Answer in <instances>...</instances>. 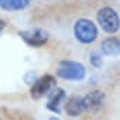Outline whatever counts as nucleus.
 <instances>
[{
    "instance_id": "nucleus-1",
    "label": "nucleus",
    "mask_w": 120,
    "mask_h": 120,
    "mask_svg": "<svg viewBox=\"0 0 120 120\" xmlns=\"http://www.w3.org/2000/svg\"><path fill=\"white\" fill-rule=\"evenodd\" d=\"M74 35L81 44H92L99 35L98 26L89 19H78L74 24Z\"/></svg>"
},
{
    "instance_id": "nucleus-2",
    "label": "nucleus",
    "mask_w": 120,
    "mask_h": 120,
    "mask_svg": "<svg viewBox=\"0 0 120 120\" xmlns=\"http://www.w3.org/2000/svg\"><path fill=\"white\" fill-rule=\"evenodd\" d=\"M56 75L65 79V81H82L86 76V68L76 61H69V59H64L59 61L56 67Z\"/></svg>"
},
{
    "instance_id": "nucleus-3",
    "label": "nucleus",
    "mask_w": 120,
    "mask_h": 120,
    "mask_svg": "<svg viewBox=\"0 0 120 120\" xmlns=\"http://www.w3.org/2000/svg\"><path fill=\"white\" fill-rule=\"evenodd\" d=\"M96 20L98 24L102 27L103 31H106L107 34H114L119 31V14L112 7H102L98 10L96 13Z\"/></svg>"
},
{
    "instance_id": "nucleus-4",
    "label": "nucleus",
    "mask_w": 120,
    "mask_h": 120,
    "mask_svg": "<svg viewBox=\"0 0 120 120\" xmlns=\"http://www.w3.org/2000/svg\"><path fill=\"white\" fill-rule=\"evenodd\" d=\"M55 86H56L55 78H54L52 75H48V74H47V75H42V76L37 78V79L33 82V85H31V88H30V95H31L33 99L38 100V99L47 96Z\"/></svg>"
},
{
    "instance_id": "nucleus-5",
    "label": "nucleus",
    "mask_w": 120,
    "mask_h": 120,
    "mask_svg": "<svg viewBox=\"0 0 120 120\" xmlns=\"http://www.w3.org/2000/svg\"><path fill=\"white\" fill-rule=\"evenodd\" d=\"M19 35L20 38L30 47H34V48H38V47H42L44 44L48 42L49 40V34L42 30V28H30V30H23V31H19Z\"/></svg>"
},
{
    "instance_id": "nucleus-6",
    "label": "nucleus",
    "mask_w": 120,
    "mask_h": 120,
    "mask_svg": "<svg viewBox=\"0 0 120 120\" xmlns=\"http://www.w3.org/2000/svg\"><path fill=\"white\" fill-rule=\"evenodd\" d=\"M105 93L100 90H92L88 95H85L82 98V103H83V110L89 112L92 114H98L103 106H105Z\"/></svg>"
},
{
    "instance_id": "nucleus-7",
    "label": "nucleus",
    "mask_w": 120,
    "mask_h": 120,
    "mask_svg": "<svg viewBox=\"0 0 120 120\" xmlns=\"http://www.w3.org/2000/svg\"><path fill=\"white\" fill-rule=\"evenodd\" d=\"M67 99V93L62 88L55 86L49 93H48V100H47V109L51 110L55 114L61 113V105Z\"/></svg>"
},
{
    "instance_id": "nucleus-8",
    "label": "nucleus",
    "mask_w": 120,
    "mask_h": 120,
    "mask_svg": "<svg viewBox=\"0 0 120 120\" xmlns=\"http://www.w3.org/2000/svg\"><path fill=\"white\" fill-rule=\"evenodd\" d=\"M120 51V41L117 37H107L100 44V52L106 56H116Z\"/></svg>"
},
{
    "instance_id": "nucleus-9",
    "label": "nucleus",
    "mask_w": 120,
    "mask_h": 120,
    "mask_svg": "<svg viewBox=\"0 0 120 120\" xmlns=\"http://www.w3.org/2000/svg\"><path fill=\"white\" fill-rule=\"evenodd\" d=\"M65 112L67 114L76 117L81 116L85 110H83V103H82V98L81 96H69L65 102Z\"/></svg>"
},
{
    "instance_id": "nucleus-10",
    "label": "nucleus",
    "mask_w": 120,
    "mask_h": 120,
    "mask_svg": "<svg viewBox=\"0 0 120 120\" xmlns=\"http://www.w3.org/2000/svg\"><path fill=\"white\" fill-rule=\"evenodd\" d=\"M31 0H0V7L7 11L23 10L30 4Z\"/></svg>"
},
{
    "instance_id": "nucleus-11",
    "label": "nucleus",
    "mask_w": 120,
    "mask_h": 120,
    "mask_svg": "<svg viewBox=\"0 0 120 120\" xmlns=\"http://www.w3.org/2000/svg\"><path fill=\"white\" fill-rule=\"evenodd\" d=\"M90 64L95 67V68H100L102 67V64H103V61H102V58H100V55L99 54H92L90 55Z\"/></svg>"
},
{
    "instance_id": "nucleus-12",
    "label": "nucleus",
    "mask_w": 120,
    "mask_h": 120,
    "mask_svg": "<svg viewBox=\"0 0 120 120\" xmlns=\"http://www.w3.org/2000/svg\"><path fill=\"white\" fill-rule=\"evenodd\" d=\"M4 28H6V21L3 19H0V34L4 31Z\"/></svg>"
},
{
    "instance_id": "nucleus-13",
    "label": "nucleus",
    "mask_w": 120,
    "mask_h": 120,
    "mask_svg": "<svg viewBox=\"0 0 120 120\" xmlns=\"http://www.w3.org/2000/svg\"><path fill=\"white\" fill-rule=\"evenodd\" d=\"M49 120H61V119H59L58 116H51V117H49Z\"/></svg>"
}]
</instances>
